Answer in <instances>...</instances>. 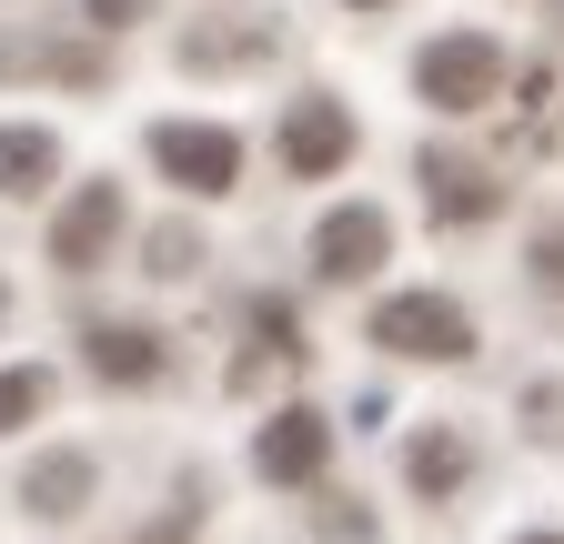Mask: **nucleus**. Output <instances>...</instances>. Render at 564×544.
Wrapping results in <instances>:
<instances>
[{"instance_id": "17", "label": "nucleus", "mask_w": 564, "mask_h": 544, "mask_svg": "<svg viewBox=\"0 0 564 544\" xmlns=\"http://www.w3.org/2000/svg\"><path fill=\"white\" fill-rule=\"evenodd\" d=\"M534 283H544V293H564V222H544V232H534Z\"/></svg>"}, {"instance_id": "4", "label": "nucleus", "mask_w": 564, "mask_h": 544, "mask_svg": "<svg viewBox=\"0 0 564 544\" xmlns=\"http://www.w3.org/2000/svg\"><path fill=\"white\" fill-rule=\"evenodd\" d=\"M323 464H333V424L313 414V403H282V414L252 434V474L262 485H313Z\"/></svg>"}, {"instance_id": "15", "label": "nucleus", "mask_w": 564, "mask_h": 544, "mask_svg": "<svg viewBox=\"0 0 564 544\" xmlns=\"http://www.w3.org/2000/svg\"><path fill=\"white\" fill-rule=\"evenodd\" d=\"M192 262H202V242H192L182 222H162V232H152V272H162V283H182Z\"/></svg>"}, {"instance_id": "7", "label": "nucleus", "mask_w": 564, "mask_h": 544, "mask_svg": "<svg viewBox=\"0 0 564 544\" xmlns=\"http://www.w3.org/2000/svg\"><path fill=\"white\" fill-rule=\"evenodd\" d=\"M111 232H121V182H82V192H70V213L51 222V262L61 272H91L111 252Z\"/></svg>"}, {"instance_id": "6", "label": "nucleus", "mask_w": 564, "mask_h": 544, "mask_svg": "<svg viewBox=\"0 0 564 544\" xmlns=\"http://www.w3.org/2000/svg\"><path fill=\"white\" fill-rule=\"evenodd\" d=\"M383 252H393V222L373 213V202H343V213H323V232H313V272L323 283H364Z\"/></svg>"}, {"instance_id": "1", "label": "nucleus", "mask_w": 564, "mask_h": 544, "mask_svg": "<svg viewBox=\"0 0 564 544\" xmlns=\"http://www.w3.org/2000/svg\"><path fill=\"white\" fill-rule=\"evenodd\" d=\"M413 91L434 111H484V101H505V51H494L484 31H444V41H423Z\"/></svg>"}, {"instance_id": "9", "label": "nucleus", "mask_w": 564, "mask_h": 544, "mask_svg": "<svg viewBox=\"0 0 564 544\" xmlns=\"http://www.w3.org/2000/svg\"><path fill=\"white\" fill-rule=\"evenodd\" d=\"M82 353H91L101 383H162V363H172L152 323H91V333H82Z\"/></svg>"}, {"instance_id": "2", "label": "nucleus", "mask_w": 564, "mask_h": 544, "mask_svg": "<svg viewBox=\"0 0 564 544\" xmlns=\"http://www.w3.org/2000/svg\"><path fill=\"white\" fill-rule=\"evenodd\" d=\"M373 344L403 353V363H464V353H474V313L444 303V293H393V303L373 313Z\"/></svg>"}, {"instance_id": "11", "label": "nucleus", "mask_w": 564, "mask_h": 544, "mask_svg": "<svg viewBox=\"0 0 564 544\" xmlns=\"http://www.w3.org/2000/svg\"><path fill=\"white\" fill-rule=\"evenodd\" d=\"M403 474H413V494H464V474H474V454H464V434H444V424H423L413 444H403Z\"/></svg>"}, {"instance_id": "10", "label": "nucleus", "mask_w": 564, "mask_h": 544, "mask_svg": "<svg viewBox=\"0 0 564 544\" xmlns=\"http://www.w3.org/2000/svg\"><path fill=\"white\" fill-rule=\"evenodd\" d=\"M91 504V454H41L31 474H21V514H41V524H70Z\"/></svg>"}, {"instance_id": "21", "label": "nucleus", "mask_w": 564, "mask_h": 544, "mask_svg": "<svg viewBox=\"0 0 564 544\" xmlns=\"http://www.w3.org/2000/svg\"><path fill=\"white\" fill-rule=\"evenodd\" d=\"M0 313H11V283H0Z\"/></svg>"}, {"instance_id": "22", "label": "nucleus", "mask_w": 564, "mask_h": 544, "mask_svg": "<svg viewBox=\"0 0 564 544\" xmlns=\"http://www.w3.org/2000/svg\"><path fill=\"white\" fill-rule=\"evenodd\" d=\"M364 11H383V0H364Z\"/></svg>"}, {"instance_id": "12", "label": "nucleus", "mask_w": 564, "mask_h": 544, "mask_svg": "<svg viewBox=\"0 0 564 544\" xmlns=\"http://www.w3.org/2000/svg\"><path fill=\"white\" fill-rule=\"evenodd\" d=\"M51 172H61V142H51V131L0 121V192H11V202H31V192H51Z\"/></svg>"}, {"instance_id": "20", "label": "nucleus", "mask_w": 564, "mask_h": 544, "mask_svg": "<svg viewBox=\"0 0 564 544\" xmlns=\"http://www.w3.org/2000/svg\"><path fill=\"white\" fill-rule=\"evenodd\" d=\"M524 544H564V534H524Z\"/></svg>"}, {"instance_id": "3", "label": "nucleus", "mask_w": 564, "mask_h": 544, "mask_svg": "<svg viewBox=\"0 0 564 544\" xmlns=\"http://www.w3.org/2000/svg\"><path fill=\"white\" fill-rule=\"evenodd\" d=\"M152 162L182 182V192H202V202H223L232 182H242V142L223 121H162L152 131Z\"/></svg>"}, {"instance_id": "13", "label": "nucleus", "mask_w": 564, "mask_h": 544, "mask_svg": "<svg viewBox=\"0 0 564 544\" xmlns=\"http://www.w3.org/2000/svg\"><path fill=\"white\" fill-rule=\"evenodd\" d=\"M0 72H61V81H101V51H61V41H0Z\"/></svg>"}, {"instance_id": "14", "label": "nucleus", "mask_w": 564, "mask_h": 544, "mask_svg": "<svg viewBox=\"0 0 564 544\" xmlns=\"http://www.w3.org/2000/svg\"><path fill=\"white\" fill-rule=\"evenodd\" d=\"M41 403H51V373H41V363H21V373H0V434H21V424L41 414Z\"/></svg>"}, {"instance_id": "16", "label": "nucleus", "mask_w": 564, "mask_h": 544, "mask_svg": "<svg viewBox=\"0 0 564 544\" xmlns=\"http://www.w3.org/2000/svg\"><path fill=\"white\" fill-rule=\"evenodd\" d=\"M313 524H323L333 544H373V514H352V494H343V504H323Z\"/></svg>"}, {"instance_id": "18", "label": "nucleus", "mask_w": 564, "mask_h": 544, "mask_svg": "<svg viewBox=\"0 0 564 544\" xmlns=\"http://www.w3.org/2000/svg\"><path fill=\"white\" fill-rule=\"evenodd\" d=\"M131 544H192V504H172V514H162L152 534H131Z\"/></svg>"}, {"instance_id": "5", "label": "nucleus", "mask_w": 564, "mask_h": 544, "mask_svg": "<svg viewBox=\"0 0 564 544\" xmlns=\"http://www.w3.org/2000/svg\"><path fill=\"white\" fill-rule=\"evenodd\" d=\"M352 162V111L343 101H293V111H282V172H293V182H323V172H343Z\"/></svg>"}, {"instance_id": "8", "label": "nucleus", "mask_w": 564, "mask_h": 544, "mask_svg": "<svg viewBox=\"0 0 564 544\" xmlns=\"http://www.w3.org/2000/svg\"><path fill=\"white\" fill-rule=\"evenodd\" d=\"M423 192H434L444 222H494L505 213V182H494L484 162H454V152H423Z\"/></svg>"}, {"instance_id": "19", "label": "nucleus", "mask_w": 564, "mask_h": 544, "mask_svg": "<svg viewBox=\"0 0 564 544\" xmlns=\"http://www.w3.org/2000/svg\"><path fill=\"white\" fill-rule=\"evenodd\" d=\"M82 11H91V21H101V31H121V21H131V11H141V0H82Z\"/></svg>"}]
</instances>
